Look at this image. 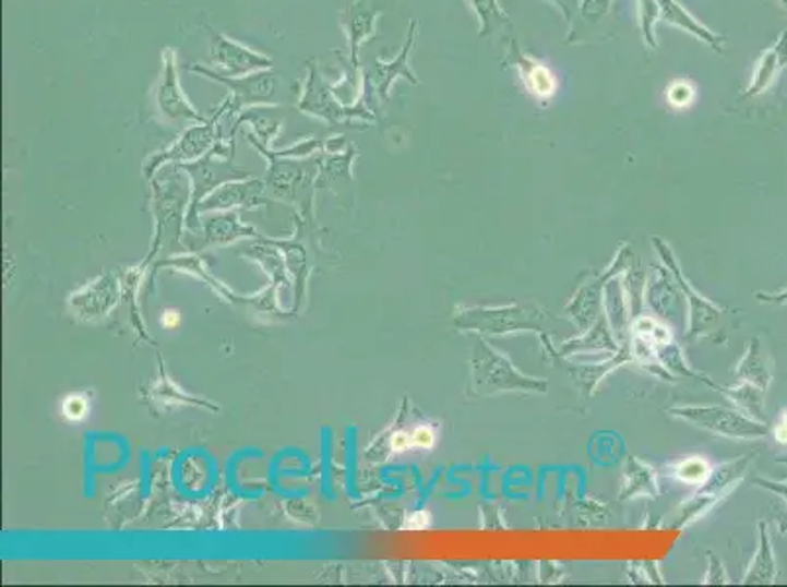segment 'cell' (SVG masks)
<instances>
[{"instance_id": "obj_9", "label": "cell", "mask_w": 787, "mask_h": 587, "mask_svg": "<svg viewBox=\"0 0 787 587\" xmlns=\"http://www.w3.org/2000/svg\"><path fill=\"white\" fill-rule=\"evenodd\" d=\"M278 106H253V108H247L241 115L238 116L239 123H251L257 135L261 140H265L266 143L271 142L275 137L278 130L283 128V118L278 116Z\"/></svg>"}, {"instance_id": "obj_6", "label": "cell", "mask_w": 787, "mask_h": 587, "mask_svg": "<svg viewBox=\"0 0 787 587\" xmlns=\"http://www.w3.org/2000/svg\"><path fill=\"white\" fill-rule=\"evenodd\" d=\"M206 36L210 44V65L226 76H246L257 71L273 69V59L228 38L218 29L206 26Z\"/></svg>"}, {"instance_id": "obj_16", "label": "cell", "mask_w": 787, "mask_h": 587, "mask_svg": "<svg viewBox=\"0 0 787 587\" xmlns=\"http://www.w3.org/2000/svg\"><path fill=\"white\" fill-rule=\"evenodd\" d=\"M179 323H181V315H179V312H175V310H167L165 315H163V325L169 327V330H175Z\"/></svg>"}, {"instance_id": "obj_15", "label": "cell", "mask_w": 787, "mask_h": 587, "mask_svg": "<svg viewBox=\"0 0 787 587\" xmlns=\"http://www.w3.org/2000/svg\"><path fill=\"white\" fill-rule=\"evenodd\" d=\"M412 445H414V443H412V435H406V433H398V435H394V439H392V448H394V451H406V448H409Z\"/></svg>"}, {"instance_id": "obj_7", "label": "cell", "mask_w": 787, "mask_h": 587, "mask_svg": "<svg viewBox=\"0 0 787 587\" xmlns=\"http://www.w3.org/2000/svg\"><path fill=\"white\" fill-rule=\"evenodd\" d=\"M418 39V20L409 22L408 38L404 41V48L400 51V56L392 61L377 58L374 63L370 65L367 75L361 79V91L367 95V100H379L386 103L390 96V88L394 85V81L398 76L408 79L409 83L418 85V76L409 67V51L416 46Z\"/></svg>"}, {"instance_id": "obj_2", "label": "cell", "mask_w": 787, "mask_h": 587, "mask_svg": "<svg viewBox=\"0 0 787 587\" xmlns=\"http://www.w3.org/2000/svg\"><path fill=\"white\" fill-rule=\"evenodd\" d=\"M187 71L224 85L228 91V115H241L253 106H281L278 96V75L273 69L257 71L246 76H226L202 63L187 65Z\"/></svg>"}, {"instance_id": "obj_1", "label": "cell", "mask_w": 787, "mask_h": 587, "mask_svg": "<svg viewBox=\"0 0 787 587\" xmlns=\"http://www.w3.org/2000/svg\"><path fill=\"white\" fill-rule=\"evenodd\" d=\"M296 108L303 115L323 120L330 125H343L353 120H365V122L374 120L372 106L362 91H359V96L353 100L351 105H345L339 100L337 86L332 85L325 79L315 58L306 61V76H303Z\"/></svg>"}, {"instance_id": "obj_8", "label": "cell", "mask_w": 787, "mask_h": 587, "mask_svg": "<svg viewBox=\"0 0 787 587\" xmlns=\"http://www.w3.org/2000/svg\"><path fill=\"white\" fill-rule=\"evenodd\" d=\"M672 414L688 419L692 426L702 427L717 435L750 436L764 433L762 427L754 426L737 414L723 408H682L673 409Z\"/></svg>"}, {"instance_id": "obj_13", "label": "cell", "mask_w": 787, "mask_h": 587, "mask_svg": "<svg viewBox=\"0 0 787 587\" xmlns=\"http://www.w3.org/2000/svg\"><path fill=\"white\" fill-rule=\"evenodd\" d=\"M668 100H670L673 106H678V108L690 105L693 100L692 86L685 85V83H673V85L668 88Z\"/></svg>"}, {"instance_id": "obj_12", "label": "cell", "mask_w": 787, "mask_h": 587, "mask_svg": "<svg viewBox=\"0 0 787 587\" xmlns=\"http://www.w3.org/2000/svg\"><path fill=\"white\" fill-rule=\"evenodd\" d=\"M63 414L69 421H81L88 414V402L83 396H69L63 402Z\"/></svg>"}, {"instance_id": "obj_4", "label": "cell", "mask_w": 787, "mask_h": 587, "mask_svg": "<svg viewBox=\"0 0 787 587\" xmlns=\"http://www.w3.org/2000/svg\"><path fill=\"white\" fill-rule=\"evenodd\" d=\"M379 16L377 0H349V4L339 12V26L347 36V58H343L339 51H335V56L342 59L345 73L351 76L355 86H361V49L377 36Z\"/></svg>"}, {"instance_id": "obj_11", "label": "cell", "mask_w": 787, "mask_h": 587, "mask_svg": "<svg viewBox=\"0 0 787 587\" xmlns=\"http://www.w3.org/2000/svg\"><path fill=\"white\" fill-rule=\"evenodd\" d=\"M527 83L537 95L547 96L555 91V79L545 67H533L532 73L527 75Z\"/></svg>"}, {"instance_id": "obj_14", "label": "cell", "mask_w": 787, "mask_h": 587, "mask_svg": "<svg viewBox=\"0 0 787 587\" xmlns=\"http://www.w3.org/2000/svg\"><path fill=\"white\" fill-rule=\"evenodd\" d=\"M412 443H414V446L429 448V446H433V443H436V435H433L431 429L419 427V429H416V431L412 433Z\"/></svg>"}, {"instance_id": "obj_5", "label": "cell", "mask_w": 787, "mask_h": 587, "mask_svg": "<svg viewBox=\"0 0 787 587\" xmlns=\"http://www.w3.org/2000/svg\"><path fill=\"white\" fill-rule=\"evenodd\" d=\"M547 390L545 382L525 379L513 369L508 359L492 351L485 342H476L475 390L476 394H496L503 390Z\"/></svg>"}, {"instance_id": "obj_10", "label": "cell", "mask_w": 787, "mask_h": 587, "mask_svg": "<svg viewBox=\"0 0 787 587\" xmlns=\"http://www.w3.org/2000/svg\"><path fill=\"white\" fill-rule=\"evenodd\" d=\"M676 476L688 483H703L710 478V465L703 460V458H688L683 460L682 465L678 466Z\"/></svg>"}, {"instance_id": "obj_17", "label": "cell", "mask_w": 787, "mask_h": 587, "mask_svg": "<svg viewBox=\"0 0 787 587\" xmlns=\"http://www.w3.org/2000/svg\"><path fill=\"white\" fill-rule=\"evenodd\" d=\"M776 439H778L779 443L787 445V414L782 416L778 426H776Z\"/></svg>"}, {"instance_id": "obj_3", "label": "cell", "mask_w": 787, "mask_h": 587, "mask_svg": "<svg viewBox=\"0 0 787 587\" xmlns=\"http://www.w3.org/2000/svg\"><path fill=\"white\" fill-rule=\"evenodd\" d=\"M153 110L157 116L171 123H202L208 118L199 112V108L192 105L189 96L182 91L179 81V58L172 48L163 49L162 73L157 76V83L152 91Z\"/></svg>"}]
</instances>
